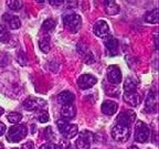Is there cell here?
<instances>
[{"instance_id":"cell-8","label":"cell","mask_w":159,"mask_h":149,"mask_svg":"<svg viewBox=\"0 0 159 149\" xmlns=\"http://www.w3.org/2000/svg\"><path fill=\"white\" fill-rule=\"evenodd\" d=\"M107 79L112 84H119L122 82V72H120V70H119V67L117 65L108 66V69H107Z\"/></svg>"},{"instance_id":"cell-32","label":"cell","mask_w":159,"mask_h":149,"mask_svg":"<svg viewBox=\"0 0 159 149\" xmlns=\"http://www.w3.org/2000/svg\"><path fill=\"white\" fill-rule=\"evenodd\" d=\"M63 1H57V0H53V1H50V5L52 6H62L63 5Z\"/></svg>"},{"instance_id":"cell-23","label":"cell","mask_w":159,"mask_h":149,"mask_svg":"<svg viewBox=\"0 0 159 149\" xmlns=\"http://www.w3.org/2000/svg\"><path fill=\"white\" fill-rule=\"evenodd\" d=\"M10 40V34L5 25H0V42L6 43Z\"/></svg>"},{"instance_id":"cell-13","label":"cell","mask_w":159,"mask_h":149,"mask_svg":"<svg viewBox=\"0 0 159 149\" xmlns=\"http://www.w3.org/2000/svg\"><path fill=\"white\" fill-rule=\"evenodd\" d=\"M2 20H3V22L7 25V27L11 30L19 29L20 25H21V21H20V19L17 17V16L5 13V15L2 16Z\"/></svg>"},{"instance_id":"cell-2","label":"cell","mask_w":159,"mask_h":149,"mask_svg":"<svg viewBox=\"0 0 159 149\" xmlns=\"http://www.w3.org/2000/svg\"><path fill=\"white\" fill-rule=\"evenodd\" d=\"M57 128L61 132V134L65 137L66 139H71L73 137H75L79 134V127L77 125L71 124L65 119H59L57 122Z\"/></svg>"},{"instance_id":"cell-11","label":"cell","mask_w":159,"mask_h":149,"mask_svg":"<svg viewBox=\"0 0 159 149\" xmlns=\"http://www.w3.org/2000/svg\"><path fill=\"white\" fill-rule=\"evenodd\" d=\"M145 111L148 113H156L157 111V96L155 91H150L147 95L145 103Z\"/></svg>"},{"instance_id":"cell-12","label":"cell","mask_w":159,"mask_h":149,"mask_svg":"<svg viewBox=\"0 0 159 149\" xmlns=\"http://www.w3.org/2000/svg\"><path fill=\"white\" fill-rule=\"evenodd\" d=\"M136 118V115L132 111H126V112H123L117 116L116 123L117 124H122L125 126H130V124L133 123V120Z\"/></svg>"},{"instance_id":"cell-30","label":"cell","mask_w":159,"mask_h":149,"mask_svg":"<svg viewBox=\"0 0 159 149\" xmlns=\"http://www.w3.org/2000/svg\"><path fill=\"white\" fill-rule=\"evenodd\" d=\"M21 149H34V145H33L32 142H27L25 144L22 145Z\"/></svg>"},{"instance_id":"cell-28","label":"cell","mask_w":159,"mask_h":149,"mask_svg":"<svg viewBox=\"0 0 159 149\" xmlns=\"http://www.w3.org/2000/svg\"><path fill=\"white\" fill-rule=\"evenodd\" d=\"M39 149H62V146L57 144H53V142H48L40 147Z\"/></svg>"},{"instance_id":"cell-24","label":"cell","mask_w":159,"mask_h":149,"mask_svg":"<svg viewBox=\"0 0 159 149\" xmlns=\"http://www.w3.org/2000/svg\"><path fill=\"white\" fill-rule=\"evenodd\" d=\"M7 119L12 124H19V122L22 119V115L20 113H10L7 115Z\"/></svg>"},{"instance_id":"cell-33","label":"cell","mask_w":159,"mask_h":149,"mask_svg":"<svg viewBox=\"0 0 159 149\" xmlns=\"http://www.w3.org/2000/svg\"><path fill=\"white\" fill-rule=\"evenodd\" d=\"M3 113H5V109H3L2 107H0V116H1V115H2Z\"/></svg>"},{"instance_id":"cell-20","label":"cell","mask_w":159,"mask_h":149,"mask_svg":"<svg viewBox=\"0 0 159 149\" xmlns=\"http://www.w3.org/2000/svg\"><path fill=\"white\" fill-rule=\"evenodd\" d=\"M137 85H138V82L134 77H127L124 81V91L125 93L127 92H135L137 91Z\"/></svg>"},{"instance_id":"cell-3","label":"cell","mask_w":159,"mask_h":149,"mask_svg":"<svg viewBox=\"0 0 159 149\" xmlns=\"http://www.w3.org/2000/svg\"><path fill=\"white\" fill-rule=\"evenodd\" d=\"M63 23H64V27L69 30L70 32L76 33L80 28H81L82 18H81V16L76 15V13L64 15L63 16Z\"/></svg>"},{"instance_id":"cell-17","label":"cell","mask_w":159,"mask_h":149,"mask_svg":"<svg viewBox=\"0 0 159 149\" xmlns=\"http://www.w3.org/2000/svg\"><path fill=\"white\" fill-rule=\"evenodd\" d=\"M117 108V104L113 101H105L102 104V112L104 113L105 115H108V116H112L116 113Z\"/></svg>"},{"instance_id":"cell-25","label":"cell","mask_w":159,"mask_h":149,"mask_svg":"<svg viewBox=\"0 0 159 149\" xmlns=\"http://www.w3.org/2000/svg\"><path fill=\"white\" fill-rule=\"evenodd\" d=\"M7 5L9 6V8L13 11H18V10L21 9L22 7V1H18V0H10L7 1Z\"/></svg>"},{"instance_id":"cell-34","label":"cell","mask_w":159,"mask_h":149,"mask_svg":"<svg viewBox=\"0 0 159 149\" xmlns=\"http://www.w3.org/2000/svg\"><path fill=\"white\" fill-rule=\"evenodd\" d=\"M128 149H139V148H138V147H137V146H130Z\"/></svg>"},{"instance_id":"cell-7","label":"cell","mask_w":159,"mask_h":149,"mask_svg":"<svg viewBox=\"0 0 159 149\" xmlns=\"http://www.w3.org/2000/svg\"><path fill=\"white\" fill-rule=\"evenodd\" d=\"M93 134L89 130H85L80 134L79 139L76 140V149H89L93 142Z\"/></svg>"},{"instance_id":"cell-14","label":"cell","mask_w":159,"mask_h":149,"mask_svg":"<svg viewBox=\"0 0 159 149\" xmlns=\"http://www.w3.org/2000/svg\"><path fill=\"white\" fill-rule=\"evenodd\" d=\"M118 41L115 39L112 35H108L105 41V47H106L107 52H108V55L111 56H114L118 53Z\"/></svg>"},{"instance_id":"cell-31","label":"cell","mask_w":159,"mask_h":149,"mask_svg":"<svg viewBox=\"0 0 159 149\" xmlns=\"http://www.w3.org/2000/svg\"><path fill=\"white\" fill-rule=\"evenodd\" d=\"M6 129H7V128H6V125L3 124V123L0 122V136H2V135L5 134Z\"/></svg>"},{"instance_id":"cell-37","label":"cell","mask_w":159,"mask_h":149,"mask_svg":"<svg viewBox=\"0 0 159 149\" xmlns=\"http://www.w3.org/2000/svg\"><path fill=\"white\" fill-rule=\"evenodd\" d=\"M12 149H20V148H12Z\"/></svg>"},{"instance_id":"cell-36","label":"cell","mask_w":159,"mask_h":149,"mask_svg":"<svg viewBox=\"0 0 159 149\" xmlns=\"http://www.w3.org/2000/svg\"><path fill=\"white\" fill-rule=\"evenodd\" d=\"M67 149H74V148H73L72 146H69V147H67Z\"/></svg>"},{"instance_id":"cell-21","label":"cell","mask_w":159,"mask_h":149,"mask_svg":"<svg viewBox=\"0 0 159 149\" xmlns=\"http://www.w3.org/2000/svg\"><path fill=\"white\" fill-rule=\"evenodd\" d=\"M158 19H159V13H158V8H155L154 10L149 11L146 13L145 16V21L148 23H158Z\"/></svg>"},{"instance_id":"cell-6","label":"cell","mask_w":159,"mask_h":149,"mask_svg":"<svg viewBox=\"0 0 159 149\" xmlns=\"http://www.w3.org/2000/svg\"><path fill=\"white\" fill-rule=\"evenodd\" d=\"M47 107V102L44 99L39 98V97H28L23 102V108L33 112V111H42Z\"/></svg>"},{"instance_id":"cell-5","label":"cell","mask_w":159,"mask_h":149,"mask_svg":"<svg viewBox=\"0 0 159 149\" xmlns=\"http://www.w3.org/2000/svg\"><path fill=\"white\" fill-rule=\"evenodd\" d=\"M150 138L149 127L144 122H137L135 127V140L138 142H147Z\"/></svg>"},{"instance_id":"cell-16","label":"cell","mask_w":159,"mask_h":149,"mask_svg":"<svg viewBox=\"0 0 159 149\" xmlns=\"http://www.w3.org/2000/svg\"><path fill=\"white\" fill-rule=\"evenodd\" d=\"M76 115V109L73 104H67L63 105L62 109H61V116L65 120H69V119H72Z\"/></svg>"},{"instance_id":"cell-29","label":"cell","mask_w":159,"mask_h":149,"mask_svg":"<svg viewBox=\"0 0 159 149\" xmlns=\"http://www.w3.org/2000/svg\"><path fill=\"white\" fill-rule=\"evenodd\" d=\"M44 136L48 140H52V139L54 138V134H53L52 130H51V127H47V129L44 130Z\"/></svg>"},{"instance_id":"cell-9","label":"cell","mask_w":159,"mask_h":149,"mask_svg":"<svg viewBox=\"0 0 159 149\" xmlns=\"http://www.w3.org/2000/svg\"><path fill=\"white\" fill-rule=\"evenodd\" d=\"M96 83H97V79L92 74H83L82 76H80V79H77V85L80 86V88L82 89L91 88Z\"/></svg>"},{"instance_id":"cell-35","label":"cell","mask_w":159,"mask_h":149,"mask_svg":"<svg viewBox=\"0 0 159 149\" xmlns=\"http://www.w3.org/2000/svg\"><path fill=\"white\" fill-rule=\"evenodd\" d=\"M0 149H5V147H3V145L0 142Z\"/></svg>"},{"instance_id":"cell-18","label":"cell","mask_w":159,"mask_h":149,"mask_svg":"<svg viewBox=\"0 0 159 149\" xmlns=\"http://www.w3.org/2000/svg\"><path fill=\"white\" fill-rule=\"evenodd\" d=\"M57 102L62 105H67V104H72L74 102V95L72 94L69 91H64V92L60 93L57 95Z\"/></svg>"},{"instance_id":"cell-15","label":"cell","mask_w":159,"mask_h":149,"mask_svg":"<svg viewBox=\"0 0 159 149\" xmlns=\"http://www.w3.org/2000/svg\"><path fill=\"white\" fill-rule=\"evenodd\" d=\"M124 101L129 104L130 106H138L142 102V96L139 95V93L137 91L135 92H127L124 93Z\"/></svg>"},{"instance_id":"cell-22","label":"cell","mask_w":159,"mask_h":149,"mask_svg":"<svg viewBox=\"0 0 159 149\" xmlns=\"http://www.w3.org/2000/svg\"><path fill=\"white\" fill-rule=\"evenodd\" d=\"M39 47H40V50L44 53H48L50 51V37L48 34L43 35V37L39 40Z\"/></svg>"},{"instance_id":"cell-19","label":"cell","mask_w":159,"mask_h":149,"mask_svg":"<svg viewBox=\"0 0 159 149\" xmlns=\"http://www.w3.org/2000/svg\"><path fill=\"white\" fill-rule=\"evenodd\" d=\"M104 5H105V11H106L107 15L109 16H115L119 12V7L115 1H104Z\"/></svg>"},{"instance_id":"cell-27","label":"cell","mask_w":159,"mask_h":149,"mask_svg":"<svg viewBox=\"0 0 159 149\" xmlns=\"http://www.w3.org/2000/svg\"><path fill=\"white\" fill-rule=\"evenodd\" d=\"M37 118L40 123H47L48 120H49V114H48L45 111L44 112H43V111H40V113L38 114Z\"/></svg>"},{"instance_id":"cell-4","label":"cell","mask_w":159,"mask_h":149,"mask_svg":"<svg viewBox=\"0 0 159 149\" xmlns=\"http://www.w3.org/2000/svg\"><path fill=\"white\" fill-rule=\"evenodd\" d=\"M130 136V127L122 124H115L112 128V137L116 142H126Z\"/></svg>"},{"instance_id":"cell-26","label":"cell","mask_w":159,"mask_h":149,"mask_svg":"<svg viewBox=\"0 0 159 149\" xmlns=\"http://www.w3.org/2000/svg\"><path fill=\"white\" fill-rule=\"evenodd\" d=\"M55 28V21L52 19H47L43 22L42 25V30H44V31H51V30H53Z\"/></svg>"},{"instance_id":"cell-1","label":"cell","mask_w":159,"mask_h":149,"mask_svg":"<svg viewBox=\"0 0 159 149\" xmlns=\"http://www.w3.org/2000/svg\"><path fill=\"white\" fill-rule=\"evenodd\" d=\"M28 129L25 125L17 124L9 128L7 133V140L9 142H19L20 140H22L23 138L27 137Z\"/></svg>"},{"instance_id":"cell-10","label":"cell","mask_w":159,"mask_h":149,"mask_svg":"<svg viewBox=\"0 0 159 149\" xmlns=\"http://www.w3.org/2000/svg\"><path fill=\"white\" fill-rule=\"evenodd\" d=\"M93 31H94L95 35H97L99 38H106L109 35V27L104 20H98L94 25Z\"/></svg>"}]
</instances>
